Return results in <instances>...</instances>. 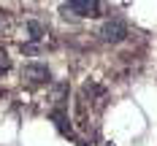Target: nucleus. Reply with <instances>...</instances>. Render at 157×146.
Returning a JSON list of instances; mask_svg holds the SVG:
<instances>
[{
	"label": "nucleus",
	"mask_w": 157,
	"mask_h": 146,
	"mask_svg": "<svg viewBox=\"0 0 157 146\" xmlns=\"http://www.w3.org/2000/svg\"><path fill=\"white\" fill-rule=\"evenodd\" d=\"M27 32H30L33 41H41V38L46 35V24H41V22H35V19H27Z\"/></svg>",
	"instance_id": "39448f33"
},
{
	"label": "nucleus",
	"mask_w": 157,
	"mask_h": 146,
	"mask_svg": "<svg viewBox=\"0 0 157 146\" xmlns=\"http://www.w3.org/2000/svg\"><path fill=\"white\" fill-rule=\"evenodd\" d=\"M60 11L73 14V16H98L100 3H95V0H68V3H60Z\"/></svg>",
	"instance_id": "f257e3e1"
},
{
	"label": "nucleus",
	"mask_w": 157,
	"mask_h": 146,
	"mask_svg": "<svg viewBox=\"0 0 157 146\" xmlns=\"http://www.w3.org/2000/svg\"><path fill=\"white\" fill-rule=\"evenodd\" d=\"M8 70H11V57L6 49H0V73H8Z\"/></svg>",
	"instance_id": "423d86ee"
},
{
	"label": "nucleus",
	"mask_w": 157,
	"mask_h": 146,
	"mask_svg": "<svg viewBox=\"0 0 157 146\" xmlns=\"http://www.w3.org/2000/svg\"><path fill=\"white\" fill-rule=\"evenodd\" d=\"M22 79L27 84H46V81H52V70L44 62H27L22 68Z\"/></svg>",
	"instance_id": "7ed1b4c3"
},
{
	"label": "nucleus",
	"mask_w": 157,
	"mask_h": 146,
	"mask_svg": "<svg viewBox=\"0 0 157 146\" xmlns=\"http://www.w3.org/2000/svg\"><path fill=\"white\" fill-rule=\"evenodd\" d=\"M100 38H103L106 43H122L127 38V24L122 19H109V22H103V27H100Z\"/></svg>",
	"instance_id": "f03ea898"
},
{
	"label": "nucleus",
	"mask_w": 157,
	"mask_h": 146,
	"mask_svg": "<svg viewBox=\"0 0 157 146\" xmlns=\"http://www.w3.org/2000/svg\"><path fill=\"white\" fill-rule=\"evenodd\" d=\"M65 95H68V84H57L54 87V100L57 103H65Z\"/></svg>",
	"instance_id": "0eeeda50"
},
{
	"label": "nucleus",
	"mask_w": 157,
	"mask_h": 146,
	"mask_svg": "<svg viewBox=\"0 0 157 146\" xmlns=\"http://www.w3.org/2000/svg\"><path fill=\"white\" fill-rule=\"evenodd\" d=\"M22 51H25V54H35V51H41V46H35V43H22Z\"/></svg>",
	"instance_id": "6e6552de"
},
{
	"label": "nucleus",
	"mask_w": 157,
	"mask_h": 146,
	"mask_svg": "<svg viewBox=\"0 0 157 146\" xmlns=\"http://www.w3.org/2000/svg\"><path fill=\"white\" fill-rule=\"evenodd\" d=\"M52 122H54V127L60 130L63 135H71V119H68V114H65L63 108L52 111Z\"/></svg>",
	"instance_id": "20e7f679"
},
{
	"label": "nucleus",
	"mask_w": 157,
	"mask_h": 146,
	"mask_svg": "<svg viewBox=\"0 0 157 146\" xmlns=\"http://www.w3.org/2000/svg\"><path fill=\"white\" fill-rule=\"evenodd\" d=\"M0 30H3V19H0Z\"/></svg>",
	"instance_id": "1a4fd4ad"
}]
</instances>
